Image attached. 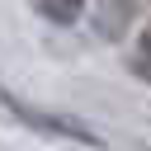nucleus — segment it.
Returning <instances> with one entry per match:
<instances>
[{
	"mask_svg": "<svg viewBox=\"0 0 151 151\" xmlns=\"http://www.w3.org/2000/svg\"><path fill=\"white\" fill-rule=\"evenodd\" d=\"M33 5V14H42L47 24H76L80 14H85V0H28Z\"/></svg>",
	"mask_w": 151,
	"mask_h": 151,
	"instance_id": "7ed1b4c3",
	"label": "nucleus"
},
{
	"mask_svg": "<svg viewBox=\"0 0 151 151\" xmlns=\"http://www.w3.org/2000/svg\"><path fill=\"white\" fill-rule=\"evenodd\" d=\"M132 71L151 80V19H146V28H142V38H137V57H132Z\"/></svg>",
	"mask_w": 151,
	"mask_h": 151,
	"instance_id": "20e7f679",
	"label": "nucleus"
},
{
	"mask_svg": "<svg viewBox=\"0 0 151 151\" xmlns=\"http://www.w3.org/2000/svg\"><path fill=\"white\" fill-rule=\"evenodd\" d=\"M5 109H9L14 118H24L33 132H47V137H61V142H85V146H99V137H94L85 123H71V118H61V113H42V109H33V104H24V99H5Z\"/></svg>",
	"mask_w": 151,
	"mask_h": 151,
	"instance_id": "f257e3e1",
	"label": "nucleus"
},
{
	"mask_svg": "<svg viewBox=\"0 0 151 151\" xmlns=\"http://www.w3.org/2000/svg\"><path fill=\"white\" fill-rule=\"evenodd\" d=\"M132 19H137V0H99V5L90 9L94 33L109 38V42H123L127 28H132Z\"/></svg>",
	"mask_w": 151,
	"mask_h": 151,
	"instance_id": "f03ea898",
	"label": "nucleus"
}]
</instances>
